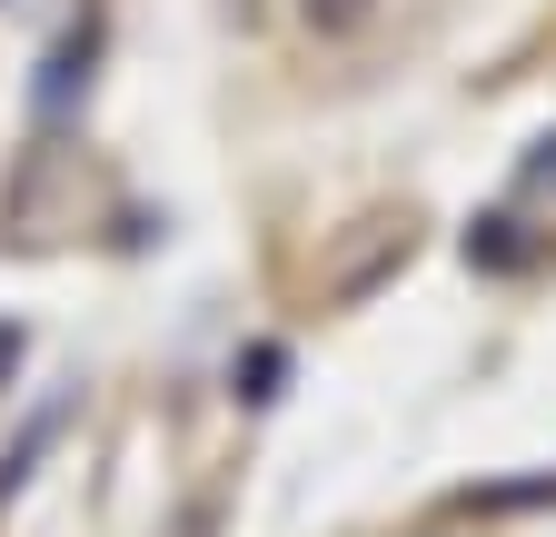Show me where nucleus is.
I'll use <instances>...</instances> for the list:
<instances>
[{
  "label": "nucleus",
  "mask_w": 556,
  "mask_h": 537,
  "mask_svg": "<svg viewBox=\"0 0 556 537\" xmlns=\"http://www.w3.org/2000/svg\"><path fill=\"white\" fill-rule=\"evenodd\" d=\"M90 90V40H60V60H50V80H40V110L60 120L70 100H80Z\"/></svg>",
  "instance_id": "f03ea898"
},
{
  "label": "nucleus",
  "mask_w": 556,
  "mask_h": 537,
  "mask_svg": "<svg viewBox=\"0 0 556 537\" xmlns=\"http://www.w3.org/2000/svg\"><path fill=\"white\" fill-rule=\"evenodd\" d=\"M358 11H368V0H308V21H328V30H338V21H358Z\"/></svg>",
  "instance_id": "39448f33"
},
{
  "label": "nucleus",
  "mask_w": 556,
  "mask_h": 537,
  "mask_svg": "<svg viewBox=\"0 0 556 537\" xmlns=\"http://www.w3.org/2000/svg\"><path fill=\"white\" fill-rule=\"evenodd\" d=\"M278 378H289V359H278V349H249V359H239V398H249V409H268Z\"/></svg>",
  "instance_id": "7ed1b4c3"
},
{
  "label": "nucleus",
  "mask_w": 556,
  "mask_h": 537,
  "mask_svg": "<svg viewBox=\"0 0 556 537\" xmlns=\"http://www.w3.org/2000/svg\"><path fill=\"white\" fill-rule=\"evenodd\" d=\"M60 428H70V409H60V398H50V409H40L30 428H21V448H11V458H0V498H21V488H30V467H40V448H50Z\"/></svg>",
  "instance_id": "f257e3e1"
},
{
  "label": "nucleus",
  "mask_w": 556,
  "mask_h": 537,
  "mask_svg": "<svg viewBox=\"0 0 556 537\" xmlns=\"http://www.w3.org/2000/svg\"><path fill=\"white\" fill-rule=\"evenodd\" d=\"M467 259H486V268H507V259H517V239H507V220H477V239H467Z\"/></svg>",
  "instance_id": "20e7f679"
},
{
  "label": "nucleus",
  "mask_w": 556,
  "mask_h": 537,
  "mask_svg": "<svg viewBox=\"0 0 556 537\" xmlns=\"http://www.w3.org/2000/svg\"><path fill=\"white\" fill-rule=\"evenodd\" d=\"M11 359H21V328H11V319H0V378H11Z\"/></svg>",
  "instance_id": "423d86ee"
}]
</instances>
